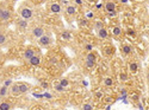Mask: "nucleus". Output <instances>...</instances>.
<instances>
[{"instance_id":"21","label":"nucleus","mask_w":149,"mask_h":110,"mask_svg":"<svg viewBox=\"0 0 149 110\" xmlns=\"http://www.w3.org/2000/svg\"><path fill=\"white\" fill-rule=\"evenodd\" d=\"M122 32H123V30H122V27H120L119 25L113 26V29H112V34H113L115 37H120Z\"/></svg>"},{"instance_id":"20","label":"nucleus","mask_w":149,"mask_h":110,"mask_svg":"<svg viewBox=\"0 0 149 110\" xmlns=\"http://www.w3.org/2000/svg\"><path fill=\"white\" fill-rule=\"evenodd\" d=\"M72 33L69 32V31H63L61 33V39L62 40H70L72 39Z\"/></svg>"},{"instance_id":"32","label":"nucleus","mask_w":149,"mask_h":110,"mask_svg":"<svg viewBox=\"0 0 149 110\" xmlns=\"http://www.w3.org/2000/svg\"><path fill=\"white\" fill-rule=\"evenodd\" d=\"M147 107H148V109H149V98L147 100Z\"/></svg>"},{"instance_id":"8","label":"nucleus","mask_w":149,"mask_h":110,"mask_svg":"<svg viewBox=\"0 0 149 110\" xmlns=\"http://www.w3.org/2000/svg\"><path fill=\"white\" fill-rule=\"evenodd\" d=\"M28 63H29V65H31V66H40L41 63H42V57H41V55H40V53H36L31 59L28 60Z\"/></svg>"},{"instance_id":"2","label":"nucleus","mask_w":149,"mask_h":110,"mask_svg":"<svg viewBox=\"0 0 149 110\" xmlns=\"http://www.w3.org/2000/svg\"><path fill=\"white\" fill-rule=\"evenodd\" d=\"M13 18L12 10L3 4H0V24H6Z\"/></svg>"},{"instance_id":"1","label":"nucleus","mask_w":149,"mask_h":110,"mask_svg":"<svg viewBox=\"0 0 149 110\" xmlns=\"http://www.w3.org/2000/svg\"><path fill=\"white\" fill-rule=\"evenodd\" d=\"M18 14H19V17L20 18H23V19H25V20H31L32 18H33V16H35V11H33V4L31 3V1H24V3H22L20 5H19V7H18Z\"/></svg>"},{"instance_id":"14","label":"nucleus","mask_w":149,"mask_h":110,"mask_svg":"<svg viewBox=\"0 0 149 110\" xmlns=\"http://www.w3.org/2000/svg\"><path fill=\"white\" fill-rule=\"evenodd\" d=\"M122 52L124 56H130L134 52V47L130 44H123L122 45Z\"/></svg>"},{"instance_id":"24","label":"nucleus","mask_w":149,"mask_h":110,"mask_svg":"<svg viewBox=\"0 0 149 110\" xmlns=\"http://www.w3.org/2000/svg\"><path fill=\"white\" fill-rule=\"evenodd\" d=\"M81 110H94V105L92 103H84L81 105Z\"/></svg>"},{"instance_id":"19","label":"nucleus","mask_w":149,"mask_h":110,"mask_svg":"<svg viewBox=\"0 0 149 110\" xmlns=\"http://www.w3.org/2000/svg\"><path fill=\"white\" fill-rule=\"evenodd\" d=\"M8 94H10V88L6 87V85H3V87L0 88V96L4 98V97H6Z\"/></svg>"},{"instance_id":"33","label":"nucleus","mask_w":149,"mask_h":110,"mask_svg":"<svg viewBox=\"0 0 149 110\" xmlns=\"http://www.w3.org/2000/svg\"><path fill=\"white\" fill-rule=\"evenodd\" d=\"M1 100H3V97H1V96H0V102H1Z\"/></svg>"},{"instance_id":"13","label":"nucleus","mask_w":149,"mask_h":110,"mask_svg":"<svg viewBox=\"0 0 149 110\" xmlns=\"http://www.w3.org/2000/svg\"><path fill=\"white\" fill-rule=\"evenodd\" d=\"M10 95H12V96H15V97H18V96H20L22 94H20V90H19V85H18V83H13L10 87Z\"/></svg>"},{"instance_id":"3","label":"nucleus","mask_w":149,"mask_h":110,"mask_svg":"<svg viewBox=\"0 0 149 110\" xmlns=\"http://www.w3.org/2000/svg\"><path fill=\"white\" fill-rule=\"evenodd\" d=\"M44 33H45V29L43 25H35L29 30V36H30L31 39L38 40Z\"/></svg>"},{"instance_id":"15","label":"nucleus","mask_w":149,"mask_h":110,"mask_svg":"<svg viewBox=\"0 0 149 110\" xmlns=\"http://www.w3.org/2000/svg\"><path fill=\"white\" fill-rule=\"evenodd\" d=\"M12 108H13V104L8 100H4L0 102V110H12Z\"/></svg>"},{"instance_id":"11","label":"nucleus","mask_w":149,"mask_h":110,"mask_svg":"<svg viewBox=\"0 0 149 110\" xmlns=\"http://www.w3.org/2000/svg\"><path fill=\"white\" fill-rule=\"evenodd\" d=\"M18 85H19V90H20V94L22 95H25L30 91L31 89V85L26 82H18Z\"/></svg>"},{"instance_id":"9","label":"nucleus","mask_w":149,"mask_h":110,"mask_svg":"<svg viewBox=\"0 0 149 110\" xmlns=\"http://www.w3.org/2000/svg\"><path fill=\"white\" fill-rule=\"evenodd\" d=\"M36 53H37V52H36V50H35L33 47H28V49H25V51L23 52V59L28 62V60L31 59Z\"/></svg>"},{"instance_id":"6","label":"nucleus","mask_w":149,"mask_h":110,"mask_svg":"<svg viewBox=\"0 0 149 110\" xmlns=\"http://www.w3.org/2000/svg\"><path fill=\"white\" fill-rule=\"evenodd\" d=\"M95 60H97V53L91 51V52L87 53V56H86V58H85V65L88 69H92L95 64Z\"/></svg>"},{"instance_id":"34","label":"nucleus","mask_w":149,"mask_h":110,"mask_svg":"<svg viewBox=\"0 0 149 110\" xmlns=\"http://www.w3.org/2000/svg\"><path fill=\"white\" fill-rule=\"evenodd\" d=\"M98 110H103V109H98Z\"/></svg>"},{"instance_id":"29","label":"nucleus","mask_w":149,"mask_h":110,"mask_svg":"<svg viewBox=\"0 0 149 110\" xmlns=\"http://www.w3.org/2000/svg\"><path fill=\"white\" fill-rule=\"evenodd\" d=\"M93 17H94L93 12H87V13H86V19H92Z\"/></svg>"},{"instance_id":"23","label":"nucleus","mask_w":149,"mask_h":110,"mask_svg":"<svg viewBox=\"0 0 149 110\" xmlns=\"http://www.w3.org/2000/svg\"><path fill=\"white\" fill-rule=\"evenodd\" d=\"M137 69H139V63L137 62H131L130 64H129V71L130 72H136L137 71Z\"/></svg>"},{"instance_id":"25","label":"nucleus","mask_w":149,"mask_h":110,"mask_svg":"<svg viewBox=\"0 0 149 110\" xmlns=\"http://www.w3.org/2000/svg\"><path fill=\"white\" fill-rule=\"evenodd\" d=\"M103 27H104V24H103L102 20H95V21H94V30H95V31L100 30V29H103Z\"/></svg>"},{"instance_id":"4","label":"nucleus","mask_w":149,"mask_h":110,"mask_svg":"<svg viewBox=\"0 0 149 110\" xmlns=\"http://www.w3.org/2000/svg\"><path fill=\"white\" fill-rule=\"evenodd\" d=\"M48 11L53 14H61L63 8H62V5L58 1H50L48 4Z\"/></svg>"},{"instance_id":"30","label":"nucleus","mask_w":149,"mask_h":110,"mask_svg":"<svg viewBox=\"0 0 149 110\" xmlns=\"http://www.w3.org/2000/svg\"><path fill=\"white\" fill-rule=\"evenodd\" d=\"M60 84L62 85V87H67V85H68V82H67L66 79H61V82H60Z\"/></svg>"},{"instance_id":"28","label":"nucleus","mask_w":149,"mask_h":110,"mask_svg":"<svg viewBox=\"0 0 149 110\" xmlns=\"http://www.w3.org/2000/svg\"><path fill=\"white\" fill-rule=\"evenodd\" d=\"M119 77H120V79H122L123 82H125V81L128 79V75H127V73H124V72L120 73V76H119Z\"/></svg>"},{"instance_id":"12","label":"nucleus","mask_w":149,"mask_h":110,"mask_svg":"<svg viewBox=\"0 0 149 110\" xmlns=\"http://www.w3.org/2000/svg\"><path fill=\"white\" fill-rule=\"evenodd\" d=\"M65 13H66L67 17L73 18L74 16L77 14V7L74 6V5H68V6H66V8H65Z\"/></svg>"},{"instance_id":"16","label":"nucleus","mask_w":149,"mask_h":110,"mask_svg":"<svg viewBox=\"0 0 149 110\" xmlns=\"http://www.w3.org/2000/svg\"><path fill=\"white\" fill-rule=\"evenodd\" d=\"M97 36L99 37V38H102V39H109V32H107V30L105 27L98 30L97 31Z\"/></svg>"},{"instance_id":"5","label":"nucleus","mask_w":149,"mask_h":110,"mask_svg":"<svg viewBox=\"0 0 149 110\" xmlns=\"http://www.w3.org/2000/svg\"><path fill=\"white\" fill-rule=\"evenodd\" d=\"M104 8L110 16H115L116 14V8H117L115 0H105L104 1Z\"/></svg>"},{"instance_id":"27","label":"nucleus","mask_w":149,"mask_h":110,"mask_svg":"<svg viewBox=\"0 0 149 110\" xmlns=\"http://www.w3.org/2000/svg\"><path fill=\"white\" fill-rule=\"evenodd\" d=\"M85 50L88 51V52H91V51L93 50V45H92V44H86V45H85Z\"/></svg>"},{"instance_id":"17","label":"nucleus","mask_w":149,"mask_h":110,"mask_svg":"<svg viewBox=\"0 0 149 110\" xmlns=\"http://www.w3.org/2000/svg\"><path fill=\"white\" fill-rule=\"evenodd\" d=\"M103 85L106 88H111L113 85V78L111 76H106L104 79H103Z\"/></svg>"},{"instance_id":"31","label":"nucleus","mask_w":149,"mask_h":110,"mask_svg":"<svg viewBox=\"0 0 149 110\" xmlns=\"http://www.w3.org/2000/svg\"><path fill=\"white\" fill-rule=\"evenodd\" d=\"M29 1H31L32 4H40V3L43 1V0H29Z\"/></svg>"},{"instance_id":"22","label":"nucleus","mask_w":149,"mask_h":110,"mask_svg":"<svg viewBox=\"0 0 149 110\" xmlns=\"http://www.w3.org/2000/svg\"><path fill=\"white\" fill-rule=\"evenodd\" d=\"M113 52H115V49L112 47V45H107V46L105 47V51H104L105 56H112Z\"/></svg>"},{"instance_id":"10","label":"nucleus","mask_w":149,"mask_h":110,"mask_svg":"<svg viewBox=\"0 0 149 110\" xmlns=\"http://www.w3.org/2000/svg\"><path fill=\"white\" fill-rule=\"evenodd\" d=\"M16 24H17V27L20 31H28V29H29V21L23 18H19Z\"/></svg>"},{"instance_id":"26","label":"nucleus","mask_w":149,"mask_h":110,"mask_svg":"<svg viewBox=\"0 0 149 110\" xmlns=\"http://www.w3.org/2000/svg\"><path fill=\"white\" fill-rule=\"evenodd\" d=\"M115 98L113 97H111V96H106L105 98H104V103H106V104H112V103H115Z\"/></svg>"},{"instance_id":"18","label":"nucleus","mask_w":149,"mask_h":110,"mask_svg":"<svg viewBox=\"0 0 149 110\" xmlns=\"http://www.w3.org/2000/svg\"><path fill=\"white\" fill-rule=\"evenodd\" d=\"M7 40H8V36L7 33L0 31V46H4L7 44Z\"/></svg>"},{"instance_id":"7","label":"nucleus","mask_w":149,"mask_h":110,"mask_svg":"<svg viewBox=\"0 0 149 110\" xmlns=\"http://www.w3.org/2000/svg\"><path fill=\"white\" fill-rule=\"evenodd\" d=\"M37 43H38L41 46H44V47H48L49 45L52 44V36L49 33H44L41 38L37 40Z\"/></svg>"}]
</instances>
